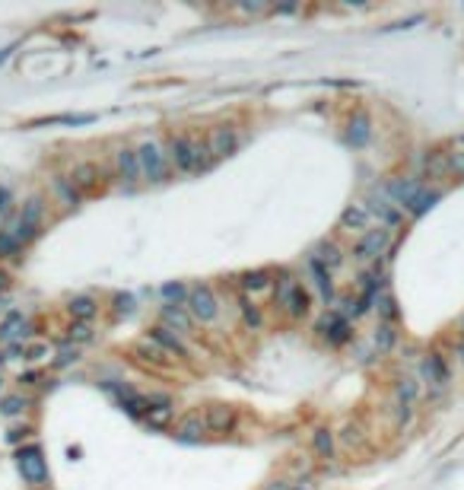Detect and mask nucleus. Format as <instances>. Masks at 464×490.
<instances>
[{"instance_id": "nucleus-13", "label": "nucleus", "mask_w": 464, "mask_h": 490, "mask_svg": "<svg viewBox=\"0 0 464 490\" xmlns=\"http://www.w3.org/2000/svg\"><path fill=\"white\" fill-rule=\"evenodd\" d=\"M366 210H369L372 216H379L385 229H398L400 223H404V210H400L398 204L388 201L385 194H372V197H369V201H366Z\"/></svg>"}, {"instance_id": "nucleus-39", "label": "nucleus", "mask_w": 464, "mask_h": 490, "mask_svg": "<svg viewBox=\"0 0 464 490\" xmlns=\"http://www.w3.org/2000/svg\"><path fill=\"white\" fill-rule=\"evenodd\" d=\"M23 242L13 235V229H0V258H16Z\"/></svg>"}, {"instance_id": "nucleus-3", "label": "nucleus", "mask_w": 464, "mask_h": 490, "mask_svg": "<svg viewBox=\"0 0 464 490\" xmlns=\"http://www.w3.org/2000/svg\"><path fill=\"white\" fill-rule=\"evenodd\" d=\"M16 468L23 474V481L32 484V487H44L48 484V462H44L38 445H23L16 452Z\"/></svg>"}, {"instance_id": "nucleus-50", "label": "nucleus", "mask_w": 464, "mask_h": 490, "mask_svg": "<svg viewBox=\"0 0 464 490\" xmlns=\"http://www.w3.org/2000/svg\"><path fill=\"white\" fill-rule=\"evenodd\" d=\"M455 354H458V360H461V366H464V337H458L455 341Z\"/></svg>"}, {"instance_id": "nucleus-28", "label": "nucleus", "mask_w": 464, "mask_h": 490, "mask_svg": "<svg viewBox=\"0 0 464 490\" xmlns=\"http://www.w3.org/2000/svg\"><path fill=\"white\" fill-rule=\"evenodd\" d=\"M162 322H165V328H169V325H175L178 331H191V322H194V315H191L184 305H169V303H165L162 305Z\"/></svg>"}, {"instance_id": "nucleus-48", "label": "nucleus", "mask_w": 464, "mask_h": 490, "mask_svg": "<svg viewBox=\"0 0 464 490\" xmlns=\"http://www.w3.org/2000/svg\"><path fill=\"white\" fill-rule=\"evenodd\" d=\"M25 436H29V426H23V430H19V426H13V430L6 433V443H13V445H16L19 439H25Z\"/></svg>"}, {"instance_id": "nucleus-41", "label": "nucleus", "mask_w": 464, "mask_h": 490, "mask_svg": "<svg viewBox=\"0 0 464 490\" xmlns=\"http://www.w3.org/2000/svg\"><path fill=\"white\" fill-rule=\"evenodd\" d=\"M89 341H93V325H86V322L70 325V344H89Z\"/></svg>"}, {"instance_id": "nucleus-42", "label": "nucleus", "mask_w": 464, "mask_h": 490, "mask_svg": "<svg viewBox=\"0 0 464 490\" xmlns=\"http://www.w3.org/2000/svg\"><path fill=\"white\" fill-rule=\"evenodd\" d=\"M133 305H137V299H133L131 293H118V296H114V312H118V315H131Z\"/></svg>"}, {"instance_id": "nucleus-19", "label": "nucleus", "mask_w": 464, "mask_h": 490, "mask_svg": "<svg viewBox=\"0 0 464 490\" xmlns=\"http://www.w3.org/2000/svg\"><path fill=\"white\" fill-rule=\"evenodd\" d=\"M172 417H175V407H172L169 398H150V411L143 417V424L150 430H165L172 424Z\"/></svg>"}, {"instance_id": "nucleus-44", "label": "nucleus", "mask_w": 464, "mask_h": 490, "mask_svg": "<svg viewBox=\"0 0 464 490\" xmlns=\"http://www.w3.org/2000/svg\"><path fill=\"white\" fill-rule=\"evenodd\" d=\"M70 363H76V347L64 344L61 354H57V360H54V366H57V369H64V366H70Z\"/></svg>"}, {"instance_id": "nucleus-8", "label": "nucleus", "mask_w": 464, "mask_h": 490, "mask_svg": "<svg viewBox=\"0 0 464 490\" xmlns=\"http://www.w3.org/2000/svg\"><path fill=\"white\" fill-rule=\"evenodd\" d=\"M169 163L178 172H197V140H191L188 134H175L169 140Z\"/></svg>"}, {"instance_id": "nucleus-20", "label": "nucleus", "mask_w": 464, "mask_h": 490, "mask_svg": "<svg viewBox=\"0 0 464 490\" xmlns=\"http://www.w3.org/2000/svg\"><path fill=\"white\" fill-rule=\"evenodd\" d=\"M305 267H309V274H311V280H315V286H318V293H321L324 303H334V280H331L328 267H324L321 261L315 258V255H309V258H305Z\"/></svg>"}, {"instance_id": "nucleus-11", "label": "nucleus", "mask_w": 464, "mask_h": 490, "mask_svg": "<svg viewBox=\"0 0 464 490\" xmlns=\"http://www.w3.org/2000/svg\"><path fill=\"white\" fill-rule=\"evenodd\" d=\"M423 188H426V185L420 182L417 175H398V178H388L385 197H388L391 204H398V207H407V204H410Z\"/></svg>"}, {"instance_id": "nucleus-30", "label": "nucleus", "mask_w": 464, "mask_h": 490, "mask_svg": "<svg viewBox=\"0 0 464 490\" xmlns=\"http://www.w3.org/2000/svg\"><path fill=\"white\" fill-rule=\"evenodd\" d=\"M311 255H315V258L321 261V264L328 267V271H334V267H340V264H343V252H340V245H337V242H331V239H328V242H321V245H318Z\"/></svg>"}, {"instance_id": "nucleus-52", "label": "nucleus", "mask_w": 464, "mask_h": 490, "mask_svg": "<svg viewBox=\"0 0 464 490\" xmlns=\"http://www.w3.org/2000/svg\"><path fill=\"white\" fill-rule=\"evenodd\" d=\"M292 490H315V484H311V481H299V484H292Z\"/></svg>"}, {"instance_id": "nucleus-36", "label": "nucleus", "mask_w": 464, "mask_h": 490, "mask_svg": "<svg viewBox=\"0 0 464 490\" xmlns=\"http://www.w3.org/2000/svg\"><path fill=\"white\" fill-rule=\"evenodd\" d=\"M54 191H57V197H61L67 207H76V204H80V191L73 188V182H70V178L57 175L54 178Z\"/></svg>"}, {"instance_id": "nucleus-47", "label": "nucleus", "mask_w": 464, "mask_h": 490, "mask_svg": "<svg viewBox=\"0 0 464 490\" xmlns=\"http://www.w3.org/2000/svg\"><path fill=\"white\" fill-rule=\"evenodd\" d=\"M38 382H42V373H38V369H29V373L19 375V385H38Z\"/></svg>"}, {"instance_id": "nucleus-55", "label": "nucleus", "mask_w": 464, "mask_h": 490, "mask_svg": "<svg viewBox=\"0 0 464 490\" xmlns=\"http://www.w3.org/2000/svg\"><path fill=\"white\" fill-rule=\"evenodd\" d=\"M461 337H464V318H461Z\"/></svg>"}, {"instance_id": "nucleus-5", "label": "nucleus", "mask_w": 464, "mask_h": 490, "mask_svg": "<svg viewBox=\"0 0 464 490\" xmlns=\"http://www.w3.org/2000/svg\"><path fill=\"white\" fill-rule=\"evenodd\" d=\"M315 331L331 344V347H343V344L353 341V322H347V318H343L337 309L324 312V315L318 318Z\"/></svg>"}, {"instance_id": "nucleus-38", "label": "nucleus", "mask_w": 464, "mask_h": 490, "mask_svg": "<svg viewBox=\"0 0 464 490\" xmlns=\"http://www.w3.org/2000/svg\"><path fill=\"white\" fill-rule=\"evenodd\" d=\"M188 296H191V290H188L184 284H178V280H175V284H165V286H162V299H165L169 305L188 303Z\"/></svg>"}, {"instance_id": "nucleus-21", "label": "nucleus", "mask_w": 464, "mask_h": 490, "mask_svg": "<svg viewBox=\"0 0 464 490\" xmlns=\"http://www.w3.org/2000/svg\"><path fill=\"white\" fill-rule=\"evenodd\" d=\"M70 182H73L76 191H95L102 182V169L95 163H76L73 172H70Z\"/></svg>"}, {"instance_id": "nucleus-27", "label": "nucleus", "mask_w": 464, "mask_h": 490, "mask_svg": "<svg viewBox=\"0 0 464 490\" xmlns=\"http://www.w3.org/2000/svg\"><path fill=\"white\" fill-rule=\"evenodd\" d=\"M283 309H286V315H290V318H305V315H309V293H305L302 284H296V290L286 296Z\"/></svg>"}, {"instance_id": "nucleus-43", "label": "nucleus", "mask_w": 464, "mask_h": 490, "mask_svg": "<svg viewBox=\"0 0 464 490\" xmlns=\"http://www.w3.org/2000/svg\"><path fill=\"white\" fill-rule=\"evenodd\" d=\"M23 356H25L29 363L44 360V356H48V344H29V347H23Z\"/></svg>"}, {"instance_id": "nucleus-46", "label": "nucleus", "mask_w": 464, "mask_h": 490, "mask_svg": "<svg viewBox=\"0 0 464 490\" xmlns=\"http://www.w3.org/2000/svg\"><path fill=\"white\" fill-rule=\"evenodd\" d=\"M340 439L347 445H356V443H362V430L356 424H347V426H343V433H340Z\"/></svg>"}, {"instance_id": "nucleus-51", "label": "nucleus", "mask_w": 464, "mask_h": 490, "mask_svg": "<svg viewBox=\"0 0 464 490\" xmlns=\"http://www.w3.org/2000/svg\"><path fill=\"white\" fill-rule=\"evenodd\" d=\"M6 204H10V191L0 185V210H6Z\"/></svg>"}, {"instance_id": "nucleus-10", "label": "nucleus", "mask_w": 464, "mask_h": 490, "mask_svg": "<svg viewBox=\"0 0 464 490\" xmlns=\"http://www.w3.org/2000/svg\"><path fill=\"white\" fill-rule=\"evenodd\" d=\"M188 312L197 318V322H213L220 315V303H216L213 290L207 284H197L191 286V296H188Z\"/></svg>"}, {"instance_id": "nucleus-23", "label": "nucleus", "mask_w": 464, "mask_h": 490, "mask_svg": "<svg viewBox=\"0 0 464 490\" xmlns=\"http://www.w3.org/2000/svg\"><path fill=\"white\" fill-rule=\"evenodd\" d=\"M423 175L426 178H448L451 175V165H448V153H439V150H429L423 153Z\"/></svg>"}, {"instance_id": "nucleus-1", "label": "nucleus", "mask_w": 464, "mask_h": 490, "mask_svg": "<svg viewBox=\"0 0 464 490\" xmlns=\"http://www.w3.org/2000/svg\"><path fill=\"white\" fill-rule=\"evenodd\" d=\"M420 382H426L432 401L448 388L451 373H448V363H445V356L439 354V350H432V354H426L423 360H420Z\"/></svg>"}, {"instance_id": "nucleus-18", "label": "nucleus", "mask_w": 464, "mask_h": 490, "mask_svg": "<svg viewBox=\"0 0 464 490\" xmlns=\"http://www.w3.org/2000/svg\"><path fill=\"white\" fill-rule=\"evenodd\" d=\"M114 163H118V175L124 178V188L131 191L133 185H137V178H140V159H137V150H127V146H121V150L114 153Z\"/></svg>"}, {"instance_id": "nucleus-56", "label": "nucleus", "mask_w": 464, "mask_h": 490, "mask_svg": "<svg viewBox=\"0 0 464 490\" xmlns=\"http://www.w3.org/2000/svg\"><path fill=\"white\" fill-rule=\"evenodd\" d=\"M0 388H4V375H0Z\"/></svg>"}, {"instance_id": "nucleus-12", "label": "nucleus", "mask_w": 464, "mask_h": 490, "mask_svg": "<svg viewBox=\"0 0 464 490\" xmlns=\"http://www.w3.org/2000/svg\"><path fill=\"white\" fill-rule=\"evenodd\" d=\"M207 146H210V156L220 163V159L232 156V153L239 150V134H235L229 124H216L207 137Z\"/></svg>"}, {"instance_id": "nucleus-14", "label": "nucleus", "mask_w": 464, "mask_h": 490, "mask_svg": "<svg viewBox=\"0 0 464 490\" xmlns=\"http://www.w3.org/2000/svg\"><path fill=\"white\" fill-rule=\"evenodd\" d=\"M146 337H150V341L156 344L159 350H165L169 356H182V360H188V356H191L188 344H184L172 328H165V325H156V328H150V334H146Z\"/></svg>"}, {"instance_id": "nucleus-6", "label": "nucleus", "mask_w": 464, "mask_h": 490, "mask_svg": "<svg viewBox=\"0 0 464 490\" xmlns=\"http://www.w3.org/2000/svg\"><path fill=\"white\" fill-rule=\"evenodd\" d=\"M42 216H44V204L42 197H29V201L23 204V214H19V220L13 223V235H16L19 242H32L38 235V229H42Z\"/></svg>"}, {"instance_id": "nucleus-7", "label": "nucleus", "mask_w": 464, "mask_h": 490, "mask_svg": "<svg viewBox=\"0 0 464 490\" xmlns=\"http://www.w3.org/2000/svg\"><path fill=\"white\" fill-rule=\"evenodd\" d=\"M102 388H105V392L112 395L114 401H118L121 411H127L131 417H146V411H150V398H146V395H140L137 388L121 385V382H102Z\"/></svg>"}, {"instance_id": "nucleus-26", "label": "nucleus", "mask_w": 464, "mask_h": 490, "mask_svg": "<svg viewBox=\"0 0 464 490\" xmlns=\"http://www.w3.org/2000/svg\"><path fill=\"white\" fill-rule=\"evenodd\" d=\"M311 449H315L318 458H334V430H328V426H315L311 430Z\"/></svg>"}, {"instance_id": "nucleus-29", "label": "nucleus", "mask_w": 464, "mask_h": 490, "mask_svg": "<svg viewBox=\"0 0 464 490\" xmlns=\"http://www.w3.org/2000/svg\"><path fill=\"white\" fill-rule=\"evenodd\" d=\"M394 344H398V328L379 322V328H375V334H372V347L379 350V354H391Z\"/></svg>"}, {"instance_id": "nucleus-31", "label": "nucleus", "mask_w": 464, "mask_h": 490, "mask_svg": "<svg viewBox=\"0 0 464 490\" xmlns=\"http://www.w3.org/2000/svg\"><path fill=\"white\" fill-rule=\"evenodd\" d=\"M133 354H137V356H143L146 363H153V366H159V369H165V366H169V360H172V356L165 354V350H159L156 344L150 341V337H146L143 344H137V347H133Z\"/></svg>"}, {"instance_id": "nucleus-49", "label": "nucleus", "mask_w": 464, "mask_h": 490, "mask_svg": "<svg viewBox=\"0 0 464 490\" xmlns=\"http://www.w3.org/2000/svg\"><path fill=\"white\" fill-rule=\"evenodd\" d=\"M267 490H292V484L290 481H270L267 484Z\"/></svg>"}, {"instance_id": "nucleus-4", "label": "nucleus", "mask_w": 464, "mask_h": 490, "mask_svg": "<svg viewBox=\"0 0 464 490\" xmlns=\"http://www.w3.org/2000/svg\"><path fill=\"white\" fill-rule=\"evenodd\" d=\"M388 245H391V229L375 226V229H369V233H362L359 239H356V245H353V258L359 261V264H369V261H379V255H385V252H388Z\"/></svg>"}, {"instance_id": "nucleus-33", "label": "nucleus", "mask_w": 464, "mask_h": 490, "mask_svg": "<svg viewBox=\"0 0 464 490\" xmlns=\"http://www.w3.org/2000/svg\"><path fill=\"white\" fill-rule=\"evenodd\" d=\"M239 286L245 293H261V290L270 286V274H267V271H245L239 277Z\"/></svg>"}, {"instance_id": "nucleus-24", "label": "nucleus", "mask_w": 464, "mask_h": 490, "mask_svg": "<svg viewBox=\"0 0 464 490\" xmlns=\"http://www.w3.org/2000/svg\"><path fill=\"white\" fill-rule=\"evenodd\" d=\"M203 433H207V424H203L201 414H188V417L182 420V426H178L175 436L182 439V443H201Z\"/></svg>"}, {"instance_id": "nucleus-17", "label": "nucleus", "mask_w": 464, "mask_h": 490, "mask_svg": "<svg viewBox=\"0 0 464 490\" xmlns=\"http://www.w3.org/2000/svg\"><path fill=\"white\" fill-rule=\"evenodd\" d=\"M369 223H372V214L366 210V204H350L347 210L340 214V229L343 233H369Z\"/></svg>"}, {"instance_id": "nucleus-40", "label": "nucleus", "mask_w": 464, "mask_h": 490, "mask_svg": "<svg viewBox=\"0 0 464 490\" xmlns=\"http://www.w3.org/2000/svg\"><path fill=\"white\" fill-rule=\"evenodd\" d=\"M296 284H299V280L296 277H292V274H280V280H277V293H273V299H277V303L280 305H283L286 303V296H290V293L292 290H296Z\"/></svg>"}, {"instance_id": "nucleus-25", "label": "nucleus", "mask_w": 464, "mask_h": 490, "mask_svg": "<svg viewBox=\"0 0 464 490\" xmlns=\"http://www.w3.org/2000/svg\"><path fill=\"white\" fill-rule=\"evenodd\" d=\"M67 312H70V318L73 322H93L95 318V312H99V305H95V299L93 296H73L67 303Z\"/></svg>"}, {"instance_id": "nucleus-15", "label": "nucleus", "mask_w": 464, "mask_h": 490, "mask_svg": "<svg viewBox=\"0 0 464 490\" xmlns=\"http://www.w3.org/2000/svg\"><path fill=\"white\" fill-rule=\"evenodd\" d=\"M203 424L210 433H232L235 430V411L226 404H210L203 411Z\"/></svg>"}, {"instance_id": "nucleus-35", "label": "nucleus", "mask_w": 464, "mask_h": 490, "mask_svg": "<svg viewBox=\"0 0 464 490\" xmlns=\"http://www.w3.org/2000/svg\"><path fill=\"white\" fill-rule=\"evenodd\" d=\"M375 309H379V318L385 325H394V318H398V299L391 296V293H381L379 299H375Z\"/></svg>"}, {"instance_id": "nucleus-54", "label": "nucleus", "mask_w": 464, "mask_h": 490, "mask_svg": "<svg viewBox=\"0 0 464 490\" xmlns=\"http://www.w3.org/2000/svg\"><path fill=\"white\" fill-rule=\"evenodd\" d=\"M6 360H10V356H6V354H0V366H4V363H6Z\"/></svg>"}, {"instance_id": "nucleus-53", "label": "nucleus", "mask_w": 464, "mask_h": 490, "mask_svg": "<svg viewBox=\"0 0 464 490\" xmlns=\"http://www.w3.org/2000/svg\"><path fill=\"white\" fill-rule=\"evenodd\" d=\"M4 286H6V274L0 271V290H4Z\"/></svg>"}, {"instance_id": "nucleus-22", "label": "nucleus", "mask_w": 464, "mask_h": 490, "mask_svg": "<svg viewBox=\"0 0 464 490\" xmlns=\"http://www.w3.org/2000/svg\"><path fill=\"white\" fill-rule=\"evenodd\" d=\"M369 137H372V118H369L366 112H356L353 118H350V127H347V144L356 146V150H362V146L369 144Z\"/></svg>"}, {"instance_id": "nucleus-16", "label": "nucleus", "mask_w": 464, "mask_h": 490, "mask_svg": "<svg viewBox=\"0 0 464 490\" xmlns=\"http://www.w3.org/2000/svg\"><path fill=\"white\" fill-rule=\"evenodd\" d=\"M32 331V322L23 315V312H10V315L0 322V341L4 344H16L23 341V337H29Z\"/></svg>"}, {"instance_id": "nucleus-34", "label": "nucleus", "mask_w": 464, "mask_h": 490, "mask_svg": "<svg viewBox=\"0 0 464 490\" xmlns=\"http://www.w3.org/2000/svg\"><path fill=\"white\" fill-rule=\"evenodd\" d=\"M239 309H242V322H245L251 331H258L261 325H264V315H261V309H258V305H254L248 296L239 299Z\"/></svg>"}, {"instance_id": "nucleus-2", "label": "nucleus", "mask_w": 464, "mask_h": 490, "mask_svg": "<svg viewBox=\"0 0 464 490\" xmlns=\"http://www.w3.org/2000/svg\"><path fill=\"white\" fill-rule=\"evenodd\" d=\"M137 159H140V175H143L146 182L159 185V182H165V178H169V156L162 153V146H159L156 140H146V144H140Z\"/></svg>"}, {"instance_id": "nucleus-32", "label": "nucleus", "mask_w": 464, "mask_h": 490, "mask_svg": "<svg viewBox=\"0 0 464 490\" xmlns=\"http://www.w3.org/2000/svg\"><path fill=\"white\" fill-rule=\"evenodd\" d=\"M436 201H439V191H436V188H423L410 204H407L404 210H407L410 216H423L426 210H432V204H436Z\"/></svg>"}, {"instance_id": "nucleus-45", "label": "nucleus", "mask_w": 464, "mask_h": 490, "mask_svg": "<svg viewBox=\"0 0 464 490\" xmlns=\"http://www.w3.org/2000/svg\"><path fill=\"white\" fill-rule=\"evenodd\" d=\"M448 165H451V175L464 178V150H448Z\"/></svg>"}, {"instance_id": "nucleus-37", "label": "nucleus", "mask_w": 464, "mask_h": 490, "mask_svg": "<svg viewBox=\"0 0 464 490\" xmlns=\"http://www.w3.org/2000/svg\"><path fill=\"white\" fill-rule=\"evenodd\" d=\"M25 407H29V401L23 395H6V398H0V417H19Z\"/></svg>"}, {"instance_id": "nucleus-9", "label": "nucleus", "mask_w": 464, "mask_h": 490, "mask_svg": "<svg viewBox=\"0 0 464 490\" xmlns=\"http://www.w3.org/2000/svg\"><path fill=\"white\" fill-rule=\"evenodd\" d=\"M420 401V379L417 375H400L398 379V426H407L417 414Z\"/></svg>"}]
</instances>
